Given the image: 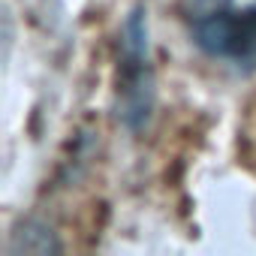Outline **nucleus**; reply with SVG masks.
Returning a JSON list of instances; mask_svg holds the SVG:
<instances>
[{
    "label": "nucleus",
    "mask_w": 256,
    "mask_h": 256,
    "mask_svg": "<svg viewBox=\"0 0 256 256\" xmlns=\"http://www.w3.org/2000/svg\"><path fill=\"white\" fill-rule=\"evenodd\" d=\"M118 106L130 130H142L154 108V66L148 18L133 10L120 28V58H118Z\"/></svg>",
    "instance_id": "nucleus-1"
},
{
    "label": "nucleus",
    "mask_w": 256,
    "mask_h": 256,
    "mask_svg": "<svg viewBox=\"0 0 256 256\" xmlns=\"http://www.w3.org/2000/svg\"><path fill=\"white\" fill-rule=\"evenodd\" d=\"M190 18H193L190 22L193 42L211 60L229 64L235 70L256 66V6L235 10L229 4Z\"/></svg>",
    "instance_id": "nucleus-2"
},
{
    "label": "nucleus",
    "mask_w": 256,
    "mask_h": 256,
    "mask_svg": "<svg viewBox=\"0 0 256 256\" xmlns=\"http://www.w3.org/2000/svg\"><path fill=\"white\" fill-rule=\"evenodd\" d=\"M12 253H48V250H60V244L54 241L52 229H46L42 223H24L22 232H12V244H10Z\"/></svg>",
    "instance_id": "nucleus-3"
},
{
    "label": "nucleus",
    "mask_w": 256,
    "mask_h": 256,
    "mask_svg": "<svg viewBox=\"0 0 256 256\" xmlns=\"http://www.w3.org/2000/svg\"><path fill=\"white\" fill-rule=\"evenodd\" d=\"M187 4H190V16H199V12H208L217 6H229L232 0H187Z\"/></svg>",
    "instance_id": "nucleus-4"
}]
</instances>
